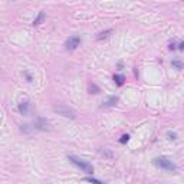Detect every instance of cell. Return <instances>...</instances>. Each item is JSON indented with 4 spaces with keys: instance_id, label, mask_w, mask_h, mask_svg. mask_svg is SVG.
<instances>
[{
    "instance_id": "1",
    "label": "cell",
    "mask_w": 184,
    "mask_h": 184,
    "mask_svg": "<svg viewBox=\"0 0 184 184\" xmlns=\"http://www.w3.org/2000/svg\"><path fill=\"white\" fill-rule=\"evenodd\" d=\"M68 160L72 163V164H75L78 168L82 170L83 173H88V174H92V173H94V167H92L89 163L85 161V160H82V158L76 157V155H68Z\"/></svg>"
},
{
    "instance_id": "2",
    "label": "cell",
    "mask_w": 184,
    "mask_h": 184,
    "mask_svg": "<svg viewBox=\"0 0 184 184\" xmlns=\"http://www.w3.org/2000/svg\"><path fill=\"white\" fill-rule=\"evenodd\" d=\"M154 164L157 165V167H160V168H163V170H167V171H176L177 170V167H176V164H174L170 158H167V157H157V158H154Z\"/></svg>"
},
{
    "instance_id": "3",
    "label": "cell",
    "mask_w": 184,
    "mask_h": 184,
    "mask_svg": "<svg viewBox=\"0 0 184 184\" xmlns=\"http://www.w3.org/2000/svg\"><path fill=\"white\" fill-rule=\"evenodd\" d=\"M79 43H81V38L76 36V35H73V36L66 39V42H65V48L68 49V50H75V49L79 46Z\"/></svg>"
},
{
    "instance_id": "4",
    "label": "cell",
    "mask_w": 184,
    "mask_h": 184,
    "mask_svg": "<svg viewBox=\"0 0 184 184\" xmlns=\"http://www.w3.org/2000/svg\"><path fill=\"white\" fill-rule=\"evenodd\" d=\"M55 112H58L59 115L65 116V118H71V120H75V112L69 108H65V106H55Z\"/></svg>"
},
{
    "instance_id": "5",
    "label": "cell",
    "mask_w": 184,
    "mask_h": 184,
    "mask_svg": "<svg viewBox=\"0 0 184 184\" xmlns=\"http://www.w3.org/2000/svg\"><path fill=\"white\" fill-rule=\"evenodd\" d=\"M35 128L36 130H49V122L46 120H38L35 122Z\"/></svg>"
},
{
    "instance_id": "6",
    "label": "cell",
    "mask_w": 184,
    "mask_h": 184,
    "mask_svg": "<svg viewBox=\"0 0 184 184\" xmlns=\"http://www.w3.org/2000/svg\"><path fill=\"white\" fill-rule=\"evenodd\" d=\"M116 102H118V97H111V98H108L105 102H102V106H104V108H106V106H114V105H116Z\"/></svg>"
},
{
    "instance_id": "7",
    "label": "cell",
    "mask_w": 184,
    "mask_h": 184,
    "mask_svg": "<svg viewBox=\"0 0 184 184\" xmlns=\"http://www.w3.org/2000/svg\"><path fill=\"white\" fill-rule=\"evenodd\" d=\"M29 102L27 101H25V102H20L19 104V112L22 114V115H26L27 112H29Z\"/></svg>"
},
{
    "instance_id": "8",
    "label": "cell",
    "mask_w": 184,
    "mask_h": 184,
    "mask_svg": "<svg viewBox=\"0 0 184 184\" xmlns=\"http://www.w3.org/2000/svg\"><path fill=\"white\" fill-rule=\"evenodd\" d=\"M114 82H115L118 87H122L125 82V76L124 75H115L114 76Z\"/></svg>"
},
{
    "instance_id": "9",
    "label": "cell",
    "mask_w": 184,
    "mask_h": 184,
    "mask_svg": "<svg viewBox=\"0 0 184 184\" xmlns=\"http://www.w3.org/2000/svg\"><path fill=\"white\" fill-rule=\"evenodd\" d=\"M43 20H45V13H43V12H39L38 17L33 20V25H35V26H38V25H40V23L43 22Z\"/></svg>"
},
{
    "instance_id": "10",
    "label": "cell",
    "mask_w": 184,
    "mask_h": 184,
    "mask_svg": "<svg viewBox=\"0 0 184 184\" xmlns=\"http://www.w3.org/2000/svg\"><path fill=\"white\" fill-rule=\"evenodd\" d=\"M171 64H173V66H176L177 69H183L184 68V64L181 62V60H178V59H174Z\"/></svg>"
},
{
    "instance_id": "11",
    "label": "cell",
    "mask_w": 184,
    "mask_h": 184,
    "mask_svg": "<svg viewBox=\"0 0 184 184\" xmlns=\"http://www.w3.org/2000/svg\"><path fill=\"white\" fill-rule=\"evenodd\" d=\"M112 33V30L109 29V30H105V32H101V33L98 35V39H104V38H108L109 35Z\"/></svg>"
},
{
    "instance_id": "12",
    "label": "cell",
    "mask_w": 184,
    "mask_h": 184,
    "mask_svg": "<svg viewBox=\"0 0 184 184\" xmlns=\"http://www.w3.org/2000/svg\"><path fill=\"white\" fill-rule=\"evenodd\" d=\"M128 139H130V135H128V134H124V135L121 137L120 143H121V144H125V143H128Z\"/></svg>"
},
{
    "instance_id": "13",
    "label": "cell",
    "mask_w": 184,
    "mask_h": 184,
    "mask_svg": "<svg viewBox=\"0 0 184 184\" xmlns=\"http://www.w3.org/2000/svg\"><path fill=\"white\" fill-rule=\"evenodd\" d=\"M85 181H89V183H94V184H102L99 180H95V178H91V177H88V178H85Z\"/></svg>"
},
{
    "instance_id": "14",
    "label": "cell",
    "mask_w": 184,
    "mask_h": 184,
    "mask_svg": "<svg viewBox=\"0 0 184 184\" xmlns=\"http://www.w3.org/2000/svg\"><path fill=\"white\" fill-rule=\"evenodd\" d=\"M89 91H91V94H98V92H99V89H98L95 85H91V87H89Z\"/></svg>"
},
{
    "instance_id": "15",
    "label": "cell",
    "mask_w": 184,
    "mask_h": 184,
    "mask_svg": "<svg viewBox=\"0 0 184 184\" xmlns=\"http://www.w3.org/2000/svg\"><path fill=\"white\" fill-rule=\"evenodd\" d=\"M167 137H168V139H176V134H174V132H168V134H167Z\"/></svg>"
},
{
    "instance_id": "16",
    "label": "cell",
    "mask_w": 184,
    "mask_h": 184,
    "mask_svg": "<svg viewBox=\"0 0 184 184\" xmlns=\"http://www.w3.org/2000/svg\"><path fill=\"white\" fill-rule=\"evenodd\" d=\"M178 49H180V50H184V42H181V43H180V46H178Z\"/></svg>"
}]
</instances>
